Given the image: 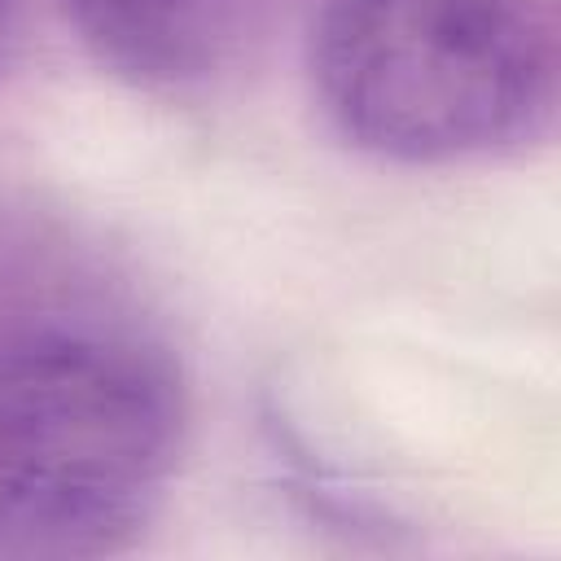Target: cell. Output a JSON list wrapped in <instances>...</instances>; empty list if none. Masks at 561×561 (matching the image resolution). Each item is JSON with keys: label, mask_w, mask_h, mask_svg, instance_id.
Instances as JSON below:
<instances>
[{"label": "cell", "mask_w": 561, "mask_h": 561, "mask_svg": "<svg viewBox=\"0 0 561 561\" xmlns=\"http://www.w3.org/2000/svg\"><path fill=\"white\" fill-rule=\"evenodd\" d=\"M180 447L171 364L131 333H0V552L92 557L153 508Z\"/></svg>", "instance_id": "cell-1"}, {"label": "cell", "mask_w": 561, "mask_h": 561, "mask_svg": "<svg viewBox=\"0 0 561 561\" xmlns=\"http://www.w3.org/2000/svg\"><path fill=\"white\" fill-rule=\"evenodd\" d=\"M307 57L329 123L394 162L517 145L552 101V35L530 0H324Z\"/></svg>", "instance_id": "cell-2"}, {"label": "cell", "mask_w": 561, "mask_h": 561, "mask_svg": "<svg viewBox=\"0 0 561 561\" xmlns=\"http://www.w3.org/2000/svg\"><path fill=\"white\" fill-rule=\"evenodd\" d=\"M92 57L131 83H184L210 66L224 0H66Z\"/></svg>", "instance_id": "cell-3"}, {"label": "cell", "mask_w": 561, "mask_h": 561, "mask_svg": "<svg viewBox=\"0 0 561 561\" xmlns=\"http://www.w3.org/2000/svg\"><path fill=\"white\" fill-rule=\"evenodd\" d=\"M9 31H13V0H0V57H4Z\"/></svg>", "instance_id": "cell-4"}]
</instances>
